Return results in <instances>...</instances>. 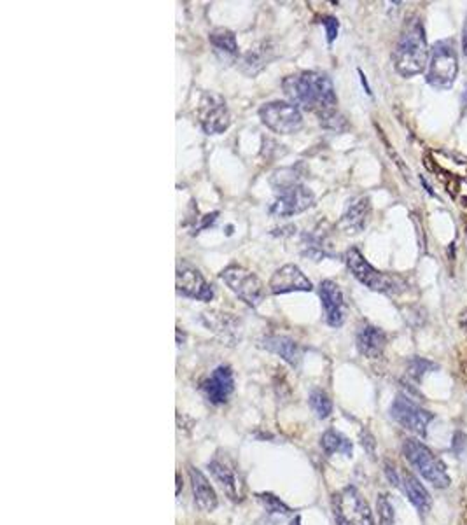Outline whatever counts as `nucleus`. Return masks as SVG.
Here are the masks:
<instances>
[{
    "mask_svg": "<svg viewBox=\"0 0 467 525\" xmlns=\"http://www.w3.org/2000/svg\"><path fill=\"white\" fill-rule=\"evenodd\" d=\"M355 343H357V349L362 356L375 359V357H380L382 352H384L385 345H387V334L380 329V327L364 324V326L359 327Z\"/></svg>",
    "mask_w": 467,
    "mask_h": 525,
    "instance_id": "a211bd4d",
    "label": "nucleus"
},
{
    "mask_svg": "<svg viewBox=\"0 0 467 525\" xmlns=\"http://www.w3.org/2000/svg\"><path fill=\"white\" fill-rule=\"evenodd\" d=\"M369 214H371V203H369L368 196H359V198L352 200L341 217V228L348 235L361 233L368 224Z\"/></svg>",
    "mask_w": 467,
    "mask_h": 525,
    "instance_id": "f3484780",
    "label": "nucleus"
},
{
    "mask_svg": "<svg viewBox=\"0 0 467 525\" xmlns=\"http://www.w3.org/2000/svg\"><path fill=\"white\" fill-rule=\"evenodd\" d=\"M291 525H301V518L300 517H294L291 520Z\"/></svg>",
    "mask_w": 467,
    "mask_h": 525,
    "instance_id": "f704fd0d",
    "label": "nucleus"
},
{
    "mask_svg": "<svg viewBox=\"0 0 467 525\" xmlns=\"http://www.w3.org/2000/svg\"><path fill=\"white\" fill-rule=\"evenodd\" d=\"M235 389L233 371L230 366H217L212 371V375L201 384V393L205 394L212 404H223L226 403L230 394Z\"/></svg>",
    "mask_w": 467,
    "mask_h": 525,
    "instance_id": "4468645a",
    "label": "nucleus"
},
{
    "mask_svg": "<svg viewBox=\"0 0 467 525\" xmlns=\"http://www.w3.org/2000/svg\"><path fill=\"white\" fill-rule=\"evenodd\" d=\"M334 515L338 525H375L368 503L354 487L334 497Z\"/></svg>",
    "mask_w": 467,
    "mask_h": 525,
    "instance_id": "1a4fd4ad",
    "label": "nucleus"
},
{
    "mask_svg": "<svg viewBox=\"0 0 467 525\" xmlns=\"http://www.w3.org/2000/svg\"><path fill=\"white\" fill-rule=\"evenodd\" d=\"M459 74V58L455 44L450 39L436 42L431 48L425 79L436 89H450Z\"/></svg>",
    "mask_w": 467,
    "mask_h": 525,
    "instance_id": "39448f33",
    "label": "nucleus"
},
{
    "mask_svg": "<svg viewBox=\"0 0 467 525\" xmlns=\"http://www.w3.org/2000/svg\"><path fill=\"white\" fill-rule=\"evenodd\" d=\"M310 406L317 413L319 419H328L332 411V403L324 390H314L310 394Z\"/></svg>",
    "mask_w": 467,
    "mask_h": 525,
    "instance_id": "a878e982",
    "label": "nucleus"
},
{
    "mask_svg": "<svg viewBox=\"0 0 467 525\" xmlns=\"http://www.w3.org/2000/svg\"><path fill=\"white\" fill-rule=\"evenodd\" d=\"M271 186L275 187V202L271 203L270 214L275 217H291L294 214L305 212L315 202L314 193L300 182L298 170H278L271 177Z\"/></svg>",
    "mask_w": 467,
    "mask_h": 525,
    "instance_id": "7ed1b4c3",
    "label": "nucleus"
},
{
    "mask_svg": "<svg viewBox=\"0 0 467 525\" xmlns=\"http://www.w3.org/2000/svg\"><path fill=\"white\" fill-rule=\"evenodd\" d=\"M270 293L285 294L296 291H312V282L296 265H285L273 273L270 280Z\"/></svg>",
    "mask_w": 467,
    "mask_h": 525,
    "instance_id": "2eb2a0df",
    "label": "nucleus"
},
{
    "mask_svg": "<svg viewBox=\"0 0 467 525\" xmlns=\"http://www.w3.org/2000/svg\"><path fill=\"white\" fill-rule=\"evenodd\" d=\"M189 480H191V489H193V497L194 504L200 508L201 511H214L217 508V494L214 490V487L210 485V481L205 478V474L201 473L196 467L189 466Z\"/></svg>",
    "mask_w": 467,
    "mask_h": 525,
    "instance_id": "6ab92c4d",
    "label": "nucleus"
},
{
    "mask_svg": "<svg viewBox=\"0 0 467 525\" xmlns=\"http://www.w3.org/2000/svg\"><path fill=\"white\" fill-rule=\"evenodd\" d=\"M402 452L406 461L422 474L429 483H432L436 489H446L450 487V476L446 473V467L438 457L432 454L431 448L415 438H406L402 443Z\"/></svg>",
    "mask_w": 467,
    "mask_h": 525,
    "instance_id": "20e7f679",
    "label": "nucleus"
},
{
    "mask_svg": "<svg viewBox=\"0 0 467 525\" xmlns=\"http://www.w3.org/2000/svg\"><path fill=\"white\" fill-rule=\"evenodd\" d=\"M464 112H466V114H467V89H466V93H464Z\"/></svg>",
    "mask_w": 467,
    "mask_h": 525,
    "instance_id": "c9c22d12",
    "label": "nucleus"
},
{
    "mask_svg": "<svg viewBox=\"0 0 467 525\" xmlns=\"http://www.w3.org/2000/svg\"><path fill=\"white\" fill-rule=\"evenodd\" d=\"M432 370H436V364L427 359H422V357H415V359H411L408 363V375L415 382H420L423 375Z\"/></svg>",
    "mask_w": 467,
    "mask_h": 525,
    "instance_id": "cd10ccee",
    "label": "nucleus"
},
{
    "mask_svg": "<svg viewBox=\"0 0 467 525\" xmlns=\"http://www.w3.org/2000/svg\"><path fill=\"white\" fill-rule=\"evenodd\" d=\"M260 118L271 132L280 135H291L300 132L303 126V116L300 107L291 102H270L260 109Z\"/></svg>",
    "mask_w": 467,
    "mask_h": 525,
    "instance_id": "6e6552de",
    "label": "nucleus"
},
{
    "mask_svg": "<svg viewBox=\"0 0 467 525\" xmlns=\"http://www.w3.org/2000/svg\"><path fill=\"white\" fill-rule=\"evenodd\" d=\"M402 487H405L408 499L411 501V504L420 511V513L425 515L431 511V508H432L431 494H429V490L420 483V480L415 476V474L409 473V471H405V473H402Z\"/></svg>",
    "mask_w": 467,
    "mask_h": 525,
    "instance_id": "aec40b11",
    "label": "nucleus"
},
{
    "mask_svg": "<svg viewBox=\"0 0 467 525\" xmlns=\"http://www.w3.org/2000/svg\"><path fill=\"white\" fill-rule=\"evenodd\" d=\"M376 508H378V517L382 525H394V508H392V503L389 501V496L380 494Z\"/></svg>",
    "mask_w": 467,
    "mask_h": 525,
    "instance_id": "c85d7f7f",
    "label": "nucleus"
},
{
    "mask_svg": "<svg viewBox=\"0 0 467 525\" xmlns=\"http://www.w3.org/2000/svg\"><path fill=\"white\" fill-rule=\"evenodd\" d=\"M214 53L219 56L223 62H235L238 56V42L237 35L228 28H216L212 30L208 35Z\"/></svg>",
    "mask_w": 467,
    "mask_h": 525,
    "instance_id": "412c9836",
    "label": "nucleus"
},
{
    "mask_svg": "<svg viewBox=\"0 0 467 525\" xmlns=\"http://www.w3.org/2000/svg\"><path fill=\"white\" fill-rule=\"evenodd\" d=\"M361 81H362V85H364V88H366V93H368V95H371V88H369L368 81H366L364 74H362V72H361Z\"/></svg>",
    "mask_w": 467,
    "mask_h": 525,
    "instance_id": "72a5a7b5",
    "label": "nucleus"
},
{
    "mask_svg": "<svg viewBox=\"0 0 467 525\" xmlns=\"http://www.w3.org/2000/svg\"><path fill=\"white\" fill-rule=\"evenodd\" d=\"M391 415L405 429L411 431V433L418 434L422 438L427 436V427L431 424V420L434 419L431 411L423 410L411 397L405 396V394H398L396 396L394 403L391 406Z\"/></svg>",
    "mask_w": 467,
    "mask_h": 525,
    "instance_id": "9d476101",
    "label": "nucleus"
},
{
    "mask_svg": "<svg viewBox=\"0 0 467 525\" xmlns=\"http://www.w3.org/2000/svg\"><path fill=\"white\" fill-rule=\"evenodd\" d=\"M282 88L291 103L296 107H303L308 112H314L319 116L321 123L329 126V123H334L336 119V96L334 86L331 79L321 72H298L287 76L282 81Z\"/></svg>",
    "mask_w": 467,
    "mask_h": 525,
    "instance_id": "f257e3e1",
    "label": "nucleus"
},
{
    "mask_svg": "<svg viewBox=\"0 0 467 525\" xmlns=\"http://www.w3.org/2000/svg\"><path fill=\"white\" fill-rule=\"evenodd\" d=\"M261 347L270 350V352L277 354V356H280L282 359L291 364V366H298V364H300V349H298L296 342H292L287 336H277V334L266 336V338L261 340Z\"/></svg>",
    "mask_w": 467,
    "mask_h": 525,
    "instance_id": "4be33fe9",
    "label": "nucleus"
},
{
    "mask_svg": "<svg viewBox=\"0 0 467 525\" xmlns=\"http://www.w3.org/2000/svg\"><path fill=\"white\" fill-rule=\"evenodd\" d=\"M303 249L305 254H307L308 257H312L314 261H321L322 257L331 254V246H329L328 242V236H325V233H322L321 230H315V232L305 235Z\"/></svg>",
    "mask_w": 467,
    "mask_h": 525,
    "instance_id": "b1692460",
    "label": "nucleus"
},
{
    "mask_svg": "<svg viewBox=\"0 0 467 525\" xmlns=\"http://www.w3.org/2000/svg\"><path fill=\"white\" fill-rule=\"evenodd\" d=\"M466 434L462 433V431H457L455 434H453V441H452V450L457 454V456H460V454L464 452V448H466Z\"/></svg>",
    "mask_w": 467,
    "mask_h": 525,
    "instance_id": "7c9ffc66",
    "label": "nucleus"
},
{
    "mask_svg": "<svg viewBox=\"0 0 467 525\" xmlns=\"http://www.w3.org/2000/svg\"><path fill=\"white\" fill-rule=\"evenodd\" d=\"M431 49L427 48L425 28L418 18L408 19L402 28L394 53V67L402 78H413L429 65Z\"/></svg>",
    "mask_w": 467,
    "mask_h": 525,
    "instance_id": "f03ea898",
    "label": "nucleus"
},
{
    "mask_svg": "<svg viewBox=\"0 0 467 525\" xmlns=\"http://www.w3.org/2000/svg\"><path fill=\"white\" fill-rule=\"evenodd\" d=\"M177 291L184 296L194 298L200 302H212V298H214V289L205 280L200 270L194 268L186 261L177 265Z\"/></svg>",
    "mask_w": 467,
    "mask_h": 525,
    "instance_id": "f8f14e48",
    "label": "nucleus"
},
{
    "mask_svg": "<svg viewBox=\"0 0 467 525\" xmlns=\"http://www.w3.org/2000/svg\"><path fill=\"white\" fill-rule=\"evenodd\" d=\"M321 447L324 448V452L328 456H332V454H343V456L350 457L352 456V441L348 438H345L343 434L338 433V431H325L321 438Z\"/></svg>",
    "mask_w": 467,
    "mask_h": 525,
    "instance_id": "393cba45",
    "label": "nucleus"
},
{
    "mask_svg": "<svg viewBox=\"0 0 467 525\" xmlns=\"http://www.w3.org/2000/svg\"><path fill=\"white\" fill-rule=\"evenodd\" d=\"M321 23H322V25H324V28H325V35H328V42H329V44H332V42H334L336 37H338V30H339L338 19H336L334 16H322Z\"/></svg>",
    "mask_w": 467,
    "mask_h": 525,
    "instance_id": "c756f323",
    "label": "nucleus"
},
{
    "mask_svg": "<svg viewBox=\"0 0 467 525\" xmlns=\"http://www.w3.org/2000/svg\"><path fill=\"white\" fill-rule=\"evenodd\" d=\"M208 470L228 497H231L233 501L241 499V481L233 461L228 459L226 456H216L208 463Z\"/></svg>",
    "mask_w": 467,
    "mask_h": 525,
    "instance_id": "ddd939ff",
    "label": "nucleus"
},
{
    "mask_svg": "<svg viewBox=\"0 0 467 525\" xmlns=\"http://www.w3.org/2000/svg\"><path fill=\"white\" fill-rule=\"evenodd\" d=\"M462 51H464V55L467 56V21L464 23V30H462Z\"/></svg>",
    "mask_w": 467,
    "mask_h": 525,
    "instance_id": "473e14b6",
    "label": "nucleus"
},
{
    "mask_svg": "<svg viewBox=\"0 0 467 525\" xmlns=\"http://www.w3.org/2000/svg\"><path fill=\"white\" fill-rule=\"evenodd\" d=\"M321 300L324 307L325 322L331 327H339L345 320V302L341 289L332 280H324L321 284Z\"/></svg>",
    "mask_w": 467,
    "mask_h": 525,
    "instance_id": "dca6fc26",
    "label": "nucleus"
},
{
    "mask_svg": "<svg viewBox=\"0 0 467 525\" xmlns=\"http://www.w3.org/2000/svg\"><path fill=\"white\" fill-rule=\"evenodd\" d=\"M385 473H387L389 480H391V483L394 485V487H401V480H399L398 473H396L394 466H391V464H385Z\"/></svg>",
    "mask_w": 467,
    "mask_h": 525,
    "instance_id": "2f4dec72",
    "label": "nucleus"
},
{
    "mask_svg": "<svg viewBox=\"0 0 467 525\" xmlns=\"http://www.w3.org/2000/svg\"><path fill=\"white\" fill-rule=\"evenodd\" d=\"M198 118L205 133L208 135H219L226 132L231 125V116L226 102L219 95L205 93L198 107Z\"/></svg>",
    "mask_w": 467,
    "mask_h": 525,
    "instance_id": "9b49d317",
    "label": "nucleus"
},
{
    "mask_svg": "<svg viewBox=\"0 0 467 525\" xmlns=\"http://www.w3.org/2000/svg\"><path fill=\"white\" fill-rule=\"evenodd\" d=\"M221 279L226 282V286L237 294L238 298H241L248 307L261 305V302L266 296V287L264 284L257 279L256 275L248 270H245L244 266L231 265L228 268H224L221 272Z\"/></svg>",
    "mask_w": 467,
    "mask_h": 525,
    "instance_id": "0eeeda50",
    "label": "nucleus"
},
{
    "mask_svg": "<svg viewBox=\"0 0 467 525\" xmlns=\"http://www.w3.org/2000/svg\"><path fill=\"white\" fill-rule=\"evenodd\" d=\"M180 492V474H177V494Z\"/></svg>",
    "mask_w": 467,
    "mask_h": 525,
    "instance_id": "e433bc0d",
    "label": "nucleus"
},
{
    "mask_svg": "<svg viewBox=\"0 0 467 525\" xmlns=\"http://www.w3.org/2000/svg\"><path fill=\"white\" fill-rule=\"evenodd\" d=\"M345 263H347L352 275L371 291L384 294H398L405 289V282L399 277L378 272L375 266L369 265L368 261L364 259V256L355 247H352V249H348L345 252Z\"/></svg>",
    "mask_w": 467,
    "mask_h": 525,
    "instance_id": "423d86ee",
    "label": "nucleus"
},
{
    "mask_svg": "<svg viewBox=\"0 0 467 525\" xmlns=\"http://www.w3.org/2000/svg\"><path fill=\"white\" fill-rule=\"evenodd\" d=\"M257 499L263 503V506L266 508V511H270V513H278V515H289L291 513V508L287 506L285 503H282L280 499H278L277 496H273V494L270 492H261L257 494Z\"/></svg>",
    "mask_w": 467,
    "mask_h": 525,
    "instance_id": "bb28decb",
    "label": "nucleus"
},
{
    "mask_svg": "<svg viewBox=\"0 0 467 525\" xmlns=\"http://www.w3.org/2000/svg\"><path fill=\"white\" fill-rule=\"evenodd\" d=\"M275 56V49L271 48L268 42H263L257 48L251 49L248 53H245L244 58H241V70L248 76H254L260 70H263L268 65L271 58Z\"/></svg>",
    "mask_w": 467,
    "mask_h": 525,
    "instance_id": "5701e85b",
    "label": "nucleus"
}]
</instances>
